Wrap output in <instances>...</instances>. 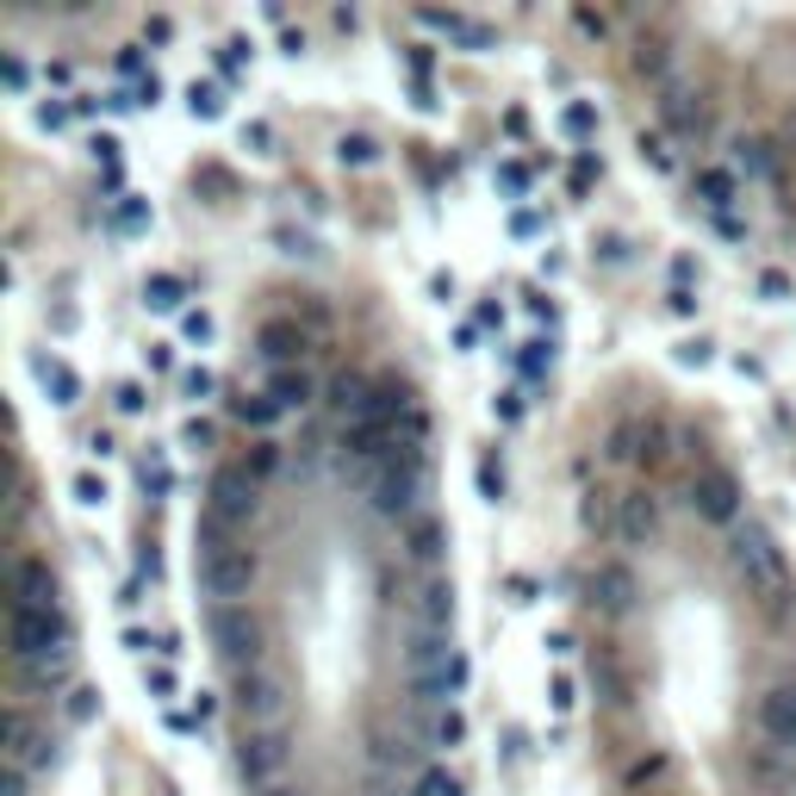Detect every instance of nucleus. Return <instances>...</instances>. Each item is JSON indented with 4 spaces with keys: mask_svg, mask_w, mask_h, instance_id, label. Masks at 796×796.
I'll list each match as a JSON object with an SVG mask.
<instances>
[{
    "mask_svg": "<svg viewBox=\"0 0 796 796\" xmlns=\"http://www.w3.org/2000/svg\"><path fill=\"white\" fill-rule=\"evenodd\" d=\"M188 107H193V119H219V112H224V94L212 88V81H193V88H188Z\"/></svg>",
    "mask_w": 796,
    "mask_h": 796,
    "instance_id": "nucleus-27",
    "label": "nucleus"
},
{
    "mask_svg": "<svg viewBox=\"0 0 796 796\" xmlns=\"http://www.w3.org/2000/svg\"><path fill=\"white\" fill-rule=\"evenodd\" d=\"M734 566H740V578H747L759 597H784V585H790V566H784L778 542L765 530H753V523L734 535Z\"/></svg>",
    "mask_w": 796,
    "mask_h": 796,
    "instance_id": "nucleus-5",
    "label": "nucleus"
},
{
    "mask_svg": "<svg viewBox=\"0 0 796 796\" xmlns=\"http://www.w3.org/2000/svg\"><path fill=\"white\" fill-rule=\"evenodd\" d=\"M498 181H504L511 193H523V188H530V169H523V162H504V169H498Z\"/></svg>",
    "mask_w": 796,
    "mask_h": 796,
    "instance_id": "nucleus-45",
    "label": "nucleus"
},
{
    "mask_svg": "<svg viewBox=\"0 0 796 796\" xmlns=\"http://www.w3.org/2000/svg\"><path fill=\"white\" fill-rule=\"evenodd\" d=\"M255 585V554L250 547H236L224 535L219 516H205V547H200V592L219 597V604H236V597H250Z\"/></svg>",
    "mask_w": 796,
    "mask_h": 796,
    "instance_id": "nucleus-1",
    "label": "nucleus"
},
{
    "mask_svg": "<svg viewBox=\"0 0 796 796\" xmlns=\"http://www.w3.org/2000/svg\"><path fill=\"white\" fill-rule=\"evenodd\" d=\"M616 535H623L628 547H647L659 535V504L647 498V492H623V498H616Z\"/></svg>",
    "mask_w": 796,
    "mask_h": 796,
    "instance_id": "nucleus-13",
    "label": "nucleus"
},
{
    "mask_svg": "<svg viewBox=\"0 0 796 796\" xmlns=\"http://www.w3.org/2000/svg\"><path fill=\"white\" fill-rule=\"evenodd\" d=\"M181 299H188V286L174 281V274H150L143 281V305L150 312H181Z\"/></svg>",
    "mask_w": 796,
    "mask_h": 796,
    "instance_id": "nucleus-22",
    "label": "nucleus"
},
{
    "mask_svg": "<svg viewBox=\"0 0 796 796\" xmlns=\"http://www.w3.org/2000/svg\"><path fill=\"white\" fill-rule=\"evenodd\" d=\"M69 697H75V703H69V716H75V722L94 716V691H69Z\"/></svg>",
    "mask_w": 796,
    "mask_h": 796,
    "instance_id": "nucleus-49",
    "label": "nucleus"
},
{
    "mask_svg": "<svg viewBox=\"0 0 796 796\" xmlns=\"http://www.w3.org/2000/svg\"><path fill=\"white\" fill-rule=\"evenodd\" d=\"M405 678H411L417 697L442 703V697H454V691L467 685V666H461V654L449 647V635H417V647L405 654Z\"/></svg>",
    "mask_w": 796,
    "mask_h": 796,
    "instance_id": "nucleus-3",
    "label": "nucleus"
},
{
    "mask_svg": "<svg viewBox=\"0 0 796 796\" xmlns=\"http://www.w3.org/2000/svg\"><path fill=\"white\" fill-rule=\"evenodd\" d=\"M561 125H566V131H573V138H592V131H597V112H592V107H585V100H573V107H566V112H561Z\"/></svg>",
    "mask_w": 796,
    "mask_h": 796,
    "instance_id": "nucleus-30",
    "label": "nucleus"
},
{
    "mask_svg": "<svg viewBox=\"0 0 796 796\" xmlns=\"http://www.w3.org/2000/svg\"><path fill=\"white\" fill-rule=\"evenodd\" d=\"M119 224H125V231H131V224H143V205L125 200V205H119Z\"/></svg>",
    "mask_w": 796,
    "mask_h": 796,
    "instance_id": "nucleus-55",
    "label": "nucleus"
},
{
    "mask_svg": "<svg viewBox=\"0 0 796 796\" xmlns=\"http://www.w3.org/2000/svg\"><path fill=\"white\" fill-rule=\"evenodd\" d=\"M32 374H38V386L50 392V405H75V399H81V380H75V367H69V361L38 355V361H32Z\"/></svg>",
    "mask_w": 796,
    "mask_h": 796,
    "instance_id": "nucleus-17",
    "label": "nucleus"
},
{
    "mask_svg": "<svg viewBox=\"0 0 796 796\" xmlns=\"http://www.w3.org/2000/svg\"><path fill=\"white\" fill-rule=\"evenodd\" d=\"M697 193H703V205H716V212H722V205L734 200V181H728L722 169H703V174H697Z\"/></svg>",
    "mask_w": 796,
    "mask_h": 796,
    "instance_id": "nucleus-26",
    "label": "nucleus"
},
{
    "mask_svg": "<svg viewBox=\"0 0 796 796\" xmlns=\"http://www.w3.org/2000/svg\"><path fill=\"white\" fill-rule=\"evenodd\" d=\"M7 654H13L19 666H38V659H63V654H69V623H63V609L7 604Z\"/></svg>",
    "mask_w": 796,
    "mask_h": 796,
    "instance_id": "nucleus-2",
    "label": "nucleus"
},
{
    "mask_svg": "<svg viewBox=\"0 0 796 796\" xmlns=\"http://www.w3.org/2000/svg\"><path fill=\"white\" fill-rule=\"evenodd\" d=\"M212 386H219V380L205 374V367H188V374H181V392H188L193 405H205V399H212Z\"/></svg>",
    "mask_w": 796,
    "mask_h": 796,
    "instance_id": "nucleus-35",
    "label": "nucleus"
},
{
    "mask_svg": "<svg viewBox=\"0 0 796 796\" xmlns=\"http://www.w3.org/2000/svg\"><path fill=\"white\" fill-rule=\"evenodd\" d=\"M181 330H188V343H212V318L205 312H188L181 318Z\"/></svg>",
    "mask_w": 796,
    "mask_h": 796,
    "instance_id": "nucleus-43",
    "label": "nucleus"
},
{
    "mask_svg": "<svg viewBox=\"0 0 796 796\" xmlns=\"http://www.w3.org/2000/svg\"><path fill=\"white\" fill-rule=\"evenodd\" d=\"M659 112H666V125L685 131V138L703 125V107H691V88H685V81H666V100H659Z\"/></svg>",
    "mask_w": 796,
    "mask_h": 796,
    "instance_id": "nucleus-21",
    "label": "nucleus"
},
{
    "mask_svg": "<svg viewBox=\"0 0 796 796\" xmlns=\"http://www.w3.org/2000/svg\"><path fill=\"white\" fill-rule=\"evenodd\" d=\"M69 119H75V100H38V125L44 131L69 125Z\"/></svg>",
    "mask_w": 796,
    "mask_h": 796,
    "instance_id": "nucleus-31",
    "label": "nucleus"
},
{
    "mask_svg": "<svg viewBox=\"0 0 796 796\" xmlns=\"http://www.w3.org/2000/svg\"><path fill=\"white\" fill-rule=\"evenodd\" d=\"M205 635L219 641V654L231 659V666H243V672L262 666V623H255L243 604H212V616H205Z\"/></svg>",
    "mask_w": 796,
    "mask_h": 796,
    "instance_id": "nucleus-6",
    "label": "nucleus"
},
{
    "mask_svg": "<svg viewBox=\"0 0 796 796\" xmlns=\"http://www.w3.org/2000/svg\"><path fill=\"white\" fill-rule=\"evenodd\" d=\"M75 504H107V480L100 473H75Z\"/></svg>",
    "mask_w": 796,
    "mask_h": 796,
    "instance_id": "nucleus-38",
    "label": "nucleus"
},
{
    "mask_svg": "<svg viewBox=\"0 0 796 796\" xmlns=\"http://www.w3.org/2000/svg\"><path fill=\"white\" fill-rule=\"evenodd\" d=\"M255 511H262V480H255L243 461H236V467H219V473H212V492H205V516H219L224 530H236V523H250Z\"/></svg>",
    "mask_w": 796,
    "mask_h": 796,
    "instance_id": "nucleus-7",
    "label": "nucleus"
},
{
    "mask_svg": "<svg viewBox=\"0 0 796 796\" xmlns=\"http://www.w3.org/2000/svg\"><path fill=\"white\" fill-rule=\"evenodd\" d=\"M759 286H765V299H784V293H790V281H784V274H765Z\"/></svg>",
    "mask_w": 796,
    "mask_h": 796,
    "instance_id": "nucleus-54",
    "label": "nucleus"
},
{
    "mask_svg": "<svg viewBox=\"0 0 796 796\" xmlns=\"http://www.w3.org/2000/svg\"><path fill=\"white\" fill-rule=\"evenodd\" d=\"M255 343H262V361H274V374H281L286 361L305 355V330L286 324V318H274V324H262V336H255Z\"/></svg>",
    "mask_w": 796,
    "mask_h": 796,
    "instance_id": "nucleus-16",
    "label": "nucleus"
},
{
    "mask_svg": "<svg viewBox=\"0 0 796 796\" xmlns=\"http://www.w3.org/2000/svg\"><path fill=\"white\" fill-rule=\"evenodd\" d=\"M678 361H685V367H703V361H709V343H703V336H697V343H685V349H678Z\"/></svg>",
    "mask_w": 796,
    "mask_h": 796,
    "instance_id": "nucleus-50",
    "label": "nucleus"
},
{
    "mask_svg": "<svg viewBox=\"0 0 796 796\" xmlns=\"http://www.w3.org/2000/svg\"><path fill=\"white\" fill-rule=\"evenodd\" d=\"M417 616H423V635H442L454 623V592L449 585H423L417 592Z\"/></svg>",
    "mask_w": 796,
    "mask_h": 796,
    "instance_id": "nucleus-20",
    "label": "nucleus"
},
{
    "mask_svg": "<svg viewBox=\"0 0 796 796\" xmlns=\"http://www.w3.org/2000/svg\"><path fill=\"white\" fill-rule=\"evenodd\" d=\"M423 485H430V473H423V454L405 449V454H392L386 467L374 473V492H367V504H374V516L399 523V516H417Z\"/></svg>",
    "mask_w": 796,
    "mask_h": 796,
    "instance_id": "nucleus-4",
    "label": "nucleus"
},
{
    "mask_svg": "<svg viewBox=\"0 0 796 796\" xmlns=\"http://www.w3.org/2000/svg\"><path fill=\"white\" fill-rule=\"evenodd\" d=\"M635 69H641V75H654V81H666V44H647V38H641Z\"/></svg>",
    "mask_w": 796,
    "mask_h": 796,
    "instance_id": "nucleus-29",
    "label": "nucleus"
},
{
    "mask_svg": "<svg viewBox=\"0 0 796 796\" xmlns=\"http://www.w3.org/2000/svg\"><path fill=\"white\" fill-rule=\"evenodd\" d=\"M119 411H143V386H119Z\"/></svg>",
    "mask_w": 796,
    "mask_h": 796,
    "instance_id": "nucleus-53",
    "label": "nucleus"
},
{
    "mask_svg": "<svg viewBox=\"0 0 796 796\" xmlns=\"http://www.w3.org/2000/svg\"><path fill=\"white\" fill-rule=\"evenodd\" d=\"M336 157H343V162H355V169H367V162H380V143H374V138H361V131H355V138H343V143H336Z\"/></svg>",
    "mask_w": 796,
    "mask_h": 796,
    "instance_id": "nucleus-28",
    "label": "nucleus"
},
{
    "mask_svg": "<svg viewBox=\"0 0 796 796\" xmlns=\"http://www.w3.org/2000/svg\"><path fill=\"white\" fill-rule=\"evenodd\" d=\"M554 367V343H530V355H523V374H547Z\"/></svg>",
    "mask_w": 796,
    "mask_h": 796,
    "instance_id": "nucleus-42",
    "label": "nucleus"
},
{
    "mask_svg": "<svg viewBox=\"0 0 796 796\" xmlns=\"http://www.w3.org/2000/svg\"><path fill=\"white\" fill-rule=\"evenodd\" d=\"M734 162L747 174H772V157H765V143H734Z\"/></svg>",
    "mask_w": 796,
    "mask_h": 796,
    "instance_id": "nucleus-33",
    "label": "nucleus"
},
{
    "mask_svg": "<svg viewBox=\"0 0 796 796\" xmlns=\"http://www.w3.org/2000/svg\"><path fill=\"white\" fill-rule=\"evenodd\" d=\"M19 685H26V691H57V685H69V654H63V659H38V666H19Z\"/></svg>",
    "mask_w": 796,
    "mask_h": 796,
    "instance_id": "nucleus-23",
    "label": "nucleus"
},
{
    "mask_svg": "<svg viewBox=\"0 0 796 796\" xmlns=\"http://www.w3.org/2000/svg\"><path fill=\"white\" fill-rule=\"evenodd\" d=\"M635 150H641V162H654L659 174L672 169V150H666V138H654V131H641V143H635Z\"/></svg>",
    "mask_w": 796,
    "mask_h": 796,
    "instance_id": "nucleus-32",
    "label": "nucleus"
},
{
    "mask_svg": "<svg viewBox=\"0 0 796 796\" xmlns=\"http://www.w3.org/2000/svg\"><path fill=\"white\" fill-rule=\"evenodd\" d=\"M753 722H759V734L772 740V747L796 753V685H772L759 703H753Z\"/></svg>",
    "mask_w": 796,
    "mask_h": 796,
    "instance_id": "nucleus-11",
    "label": "nucleus"
},
{
    "mask_svg": "<svg viewBox=\"0 0 796 796\" xmlns=\"http://www.w3.org/2000/svg\"><path fill=\"white\" fill-rule=\"evenodd\" d=\"M7 585H13V604H32V609H57V566L44 554H19L7 566Z\"/></svg>",
    "mask_w": 796,
    "mask_h": 796,
    "instance_id": "nucleus-10",
    "label": "nucleus"
},
{
    "mask_svg": "<svg viewBox=\"0 0 796 796\" xmlns=\"http://www.w3.org/2000/svg\"><path fill=\"white\" fill-rule=\"evenodd\" d=\"M592 592H597V604H604L609 616H623V609H635V573H628L623 561H604L597 578H592Z\"/></svg>",
    "mask_w": 796,
    "mask_h": 796,
    "instance_id": "nucleus-15",
    "label": "nucleus"
},
{
    "mask_svg": "<svg viewBox=\"0 0 796 796\" xmlns=\"http://www.w3.org/2000/svg\"><path fill=\"white\" fill-rule=\"evenodd\" d=\"M492 411H498L504 423H516V417H523V399H516V392H498V405H492Z\"/></svg>",
    "mask_w": 796,
    "mask_h": 796,
    "instance_id": "nucleus-48",
    "label": "nucleus"
},
{
    "mask_svg": "<svg viewBox=\"0 0 796 796\" xmlns=\"http://www.w3.org/2000/svg\"><path fill=\"white\" fill-rule=\"evenodd\" d=\"M243 467H250V473H255V480H268V473L281 467V449H274V442H262V449H255V454H250V461H243Z\"/></svg>",
    "mask_w": 796,
    "mask_h": 796,
    "instance_id": "nucleus-41",
    "label": "nucleus"
},
{
    "mask_svg": "<svg viewBox=\"0 0 796 796\" xmlns=\"http://www.w3.org/2000/svg\"><path fill=\"white\" fill-rule=\"evenodd\" d=\"M231 411H236V417H243V423H250V430H274V423L286 417V411L274 405V399H268V392H262V399H236Z\"/></svg>",
    "mask_w": 796,
    "mask_h": 796,
    "instance_id": "nucleus-24",
    "label": "nucleus"
},
{
    "mask_svg": "<svg viewBox=\"0 0 796 796\" xmlns=\"http://www.w3.org/2000/svg\"><path fill=\"white\" fill-rule=\"evenodd\" d=\"M691 511H697L703 523H734V516H740V480H734L728 467H703L697 480H691Z\"/></svg>",
    "mask_w": 796,
    "mask_h": 796,
    "instance_id": "nucleus-8",
    "label": "nucleus"
},
{
    "mask_svg": "<svg viewBox=\"0 0 796 796\" xmlns=\"http://www.w3.org/2000/svg\"><path fill=\"white\" fill-rule=\"evenodd\" d=\"M157 94H162V81L143 75V81H138V107H157Z\"/></svg>",
    "mask_w": 796,
    "mask_h": 796,
    "instance_id": "nucleus-51",
    "label": "nucleus"
},
{
    "mask_svg": "<svg viewBox=\"0 0 796 796\" xmlns=\"http://www.w3.org/2000/svg\"><path fill=\"white\" fill-rule=\"evenodd\" d=\"M423 796H461V778H454V772H423Z\"/></svg>",
    "mask_w": 796,
    "mask_h": 796,
    "instance_id": "nucleus-39",
    "label": "nucleus"
},
{
    "mask_svg": "<svg viewBox=\"0 0 796 796\" xmlns=\"http://www.w3.org/2000/svg\"><path fill=\"white\" fill-rule=\"evenodd\" d=\"M461 740H467V722L454 716V709H442L436 716V747H461Z\"/></svg>",
    "mask_w": 796,
    "mask_h": 796,
    "instance_id": "nucleus-34",
    "label": "nucleus"
},
{
    "mask_svg": "<svg viewBox=\"0 0 796 796\" xmlns=\"http://www.w3.org/2000/svg\"><path fill=\"white\" fill-rule=\"evenodd\" d=\"M430 32H449L454 44H467V50H492V26H480V19L467 13H417Z\"/></svg>",
    "mask_w": 796,
    "mask_h": 796,
    "instance_id": "nucleus-18",
    "label": "nucleus"
},
{
    "mask_svg": "<svg viewBox=\"0 0 796 796\" xmlns=\"http://www.w3.org/2000/svg\"><path fill=\"white\" fill-rule=\"evenodd\" d=\"M480 492H485V498H498V492H504V473H498V461H480Z\"/></svg>",
    "mask_w": 796,
    "mask_h": 796,
    "instance_id": "nucleus-44",
    "label": "nucleus"
},
{
    "mask_svg": "<svg viewBox=\"0 0 796 796\" xmlns=\"http://www.w3.org/2000/svg\"><path fill=\"white\" fill-rule=\"evenodd\" d=\"M143 691H150L157 703H169L174 697V672L169 666H143Z\"/></svg>",
    "mask_w": 796,
    "mask_h": 796,
    "instance_id": "nucleus-36",
    "label": "nucleus"
},
{
    "mask_svg": "<svg viewBox=\"0 0 796 796\" xmlns=\"http://www.w3.org/2000/svg\"><path fill=\"white\" fill-rule=\"evenodd\" d=\"M0 81H7V94H26V81H32V75H26V63H19L13 50L0 57Z\"/></svg>",
    "mask_w": 796,
    "mask_h": 796,
    "instance_id": "nucleus-40",
    "label": "nucleus"
},
{
    "mask_svg": "<svg viewBox=\"0 0 796 796\" xmlns=\"http://www.w3.org/2000/svg\"><path fill=\"white\" fill-rule=\"evenodd\" d=\"M312 374H305V367H281V374L268 380V399H274V405L281 411H299V405H312Z\"/></svg>",
    "mask_w": 796,
    "mask_h": 796,
    "instance_id": "nucleus-19",
    "label": "nucleus"
},
{
    "mask_svg": "<svg viewBox=\"0 0 796 796\" xmlns=\"http://www.w3.org/2000/svg\"><path fill=\"white\" fill-rule=\"evenodd\" d=\"M0 728H7V765H19V772H44V765H57V740H50V734H38L32 728V716H26V709H7V722H0Z\"/></svg>",
    "mask_w": 796,
    "mask_h": 796,
    "instance_id": "nucleus-9",
    "label": "nucleus"
},
{
    "mask_svg": "<svg viewBox=\"0 0 796 796\" xmlns=\"http://www.w3.org/2000/svg\"><path fill=\"white\" fill-rule=\"evenodd\" d=\"M236 765H243V778H250V784H268L286 765V740H281V734H243Z\"/></svg>",
    "mask_w": 796,
    "mask_h": 796,
    "instance_id": "nucleus-14",
    "label": "nucleus"
},
{
    "mask_svg": "<svg viewBox=\"0 0 796 796\" xmlns=\"http://www.w3.org/2000/svg\"><path fill=\"white\" fill-rule=\"evenodd\" d=\"M243 143H255V150H268V143H274V131H268V125H243Z\"/></svg>",
    "mask_w": 796,
    "mask_h": 796,
    "instance_id": "nucleus-52",
    "label": "nucleus"
},
{
    "mask_svg": "<svg viewBox=\"0 0 796 796\" xmlns=\"http://www.w3.org/2000/svg\"><path fill=\"white\" fill-rule=\"evenodd\" d=\"M442 542H449V530H442L436 516H423L417 530H411V554H417V561H436V554H442Z\"/></svg>",
    "mask_w": 796,
    "mask_h": 796,
    "instance_id": "nucleus-25",
    "label": "nucleus"
},
{
    "mask_svg": "<svg viewBox=\"0 0 796 796\" xmlns=\"http://www.w3.org/2000/svg\"><path fill=\"white\" fill-rule=\"evenodd\" d=\"M547 697H554V709H573V678H566V672H561V678L547 685Z\"/></svg>",
    "mask_w": 796,
    "mask_h": 796,
    "instance_id": "nucleus-47",
    "label": "nucleus"
},
{
    "mask_svg": "<svg viewBox=\"0 0 796 796\" xmlns=\"http://www.w3.org/2000/svg\"><path fill=\"white\" fill-rule=\"evenodd\" d=\"M138 480H143V492H157V498H162V492L174 485V473L162 467V461H143V467H138Z\"/></svg>",
    "mask_w": 796,
    "mask_h": 796,
    "instance_id": "nucleus-37",
    "label": "nucleus"
},
{
    "mask_svg": "<svg viewBox=\"0 0 796 796\" xmlns=\"http://www.w3.org/2000/svg\"><path fill=\"white\" fill-rule=\"evenodd\" d=\"M281 703H286V691H281V678H274V672H243V678H236V709H243V716L250 722H274L281 716Z\"/></svg>",
    "mask_w": 796,
    "mask_h": 796,
    "instance_id": "nucleus-12",
    "label": "nucleus"
},
{
    "mask_svg": "<svg viewBox=\"0 0 796 796\" xmlns=\"http://www.w3.org/2000/svg\"><path fill=\"white\" fill-rule=\"evenodd\" d=\"M181 442H188V449H205V442H212V423H205V417H193L188 430H181Z\"/></svg>",
    "mask_w": 796,
    "mask_h": 796,
    "instance_id": "nucleus-46",
    "label": "nucleus"
}]
</instances>
